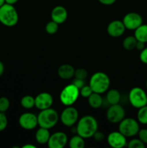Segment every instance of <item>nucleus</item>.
I'll return each instance as SVG.
<instances>
[{
	"instance_id": "9d476101",
	"label": "nucleus",
	"mask_w": 147,
	"mask_h": 148,
	"mask_svg": "<svg viewBox=\"0 0 147 148\" xmlns=\"http://www.w3.org/2000/svg\"><path fill=\"white\" fill-rule=\"evenodd\" d=\"M122 21L125 28L131 30H135L137 27L143 24L142 17L137 12L128 13L124 16Z\"/></svg>"
},
{
	"instance_id": "0eeeda50",
	"label": "nucleus",
	"mask_w": 147,
	"mask_h": 148,
	"mask_svg": "<svg viewBox=\"0 0 147 148\" xmlns=\"http://www.w3.org/2000/svg\"><path fill=\"white\" fill-rule=\"evenodd\" d=\"M128 99L131 106L138 109L146 105L147 94L141 88L135 87L130 90Z\"/></svg>"
},
{
	"instance_id": "c756f323",
	"label": "nucleus",
	"mask_w": 147,
	"mask_h": 148,
	"mask_svg": "<svg viewBox=\"0 0 147 148\" xmlns=\"http://www.w3.org/2000/svg\"><path fill=\"white\" fill-rule=\"evenodd\" d=\"M93 92L92 88L89 85H84L79 90V95L83 98H88V97Z\"/></svg>"
},
{
	"instance_id": "473e14b6",
	"label": "nucleus",
	"mask_w": 147,
	"mask_h": 148,
	"mask_svg": "<svg viewBox=\"0 0 147 148\" xmlns=\"http://www.w3.org/2000/svg\"><path fill=\"white\" fill-rule=\"evenodd\" d=\"M139 59L143 64H147V47H145L142 51H141Z\"/></svg>"
},
{
	"instance_id": "cd10ccee",
	"label": "nucleus",
	"mask_w": 147,
	"mask_h": 148,
	"mask_svg": "<svg viewBox=\"0 0 147 148\" xmlns=\"http://www.w3.org/2000/svg\"><path fill=\"white\" fill-rule=\"evenodd\" d=\"M10 106V100L6 97L0 98V112L5 113L9 109Z\"/></svg>"
},
{
	"instance_id": "72a5a7b5",
	"label": "nucleus",
	"mask_w": 147,
	"mask_h": 148,
	"mask_svg": "<svg viewBox=\"0 0 147 148\" xmlns=\"http://www.w3.org/2000/svg\"><path fill=\"white\" fill-rule=\"evenodd\" d=\"M72 84H73L74 85H75V86H76L79 90H80L82 87L85 85L84 80V79H77V78H75V79H74Z\"/></svg>"
},
{
	"instance_id": "6e6552de",
	"label": "nucleus",
	"mask_w": 147,
	"mask_h": 148,
	"mask_svg": "<svg viewBox=\"0 0 147 148\" xmlns=\"http://www.w3.org/2000/svg\"><path fill=\"white\" fill-rule=\"evenodd\" d=\"M60 119L62 124L66 127H73L79 119V113L74 107L67 106L62 111L60 116Z\"/></svg>"
},
{
	"instance_id": "37998d69",
	"label": "nucleus",
	"mask_w": 147,
	"mask_h": 148,
	"mask_svg": "<svg viewBox=\"0 0 147 148\" xmlns=\"http://www.w3.org/2000/svg\"><path fill=\"white\" fill-rule=\"evenodd\" d=\"M146 105H147V101H146Z\"/></svg>"
},
{
	"instance_id": "4c0bfd02",
	"label": "nucleus",
	"mask_w": 147,
	"mask_h": 148,
	"mask_svg": "<svg viewBox=\"0 0 147 148\" xmlns=\"http://www.w3.org/2000/svg\"><path fill=\"white\" fill-rule=\"evenodd\" d=\"M4 72V64L0 61V77L3 75Z\"/></svg>"
},
{
	"instance_id": "f257e3e1",
	"label": "nucleus",
	"mask_w": 147,
	"mask_h": 148,
	"mask_svg": "<svg viewBox=\"0 0 147 148\" xmlns=\"http://www.w3.org/2000/svg\"><path fill=\"white\" fill-rule=\"evenodd\" d=\"M76 130V134L84 139H89L98 130L97 121L92 116H84L79 120Z\"/></svg>"
},
{
	"instance_id": "1a4fd4ad",
	"label": "nucleus",
	"mask_w": 147,
	"mask_h": 148,
	"mask_svg": "<svg viewBox=\"0 0 147 148\" xmlns=\"http://www.w3.org/2000/svg\"><path fill=\"white\" fill-rule=\"evenodd\" d=\"M125 116V111L122 106L118 104L110 105L106 113L107 119L112 124H118Z\"/></svg>"
},
{
	"instance_id": "412c9836",
	"label": "nucleus",
	"mask_w": 147,
	"mask_h": 148,
	"mask_svg": "<svg viewBox=\"0 0 147 148\" xmlns=\"http://www.w3.org/2000/svg\"><path fill=\"white\" fill-rule=\"evenodd\" d=\"M88 103L93 108H99V107L102 106L103 103V99L101 96V94L92 92L88 97Z\"/></svg>"
},
{
	"instance_id": "79ce46f5",
	"label": "nucleus",
	"mask_w": 147,
	"mask_h": 148,
	"mask_svg": "<svg viewBox=\"0 0 147 148\" xmlns=\"http://www.w3.org/2000/svg\"><path fill=\"white\" fill-rule=\"evenodd\" d=\"M146 88H147V80H146Z\"/></svg>"
},
{
	"instance_id": "5701e85b",
	"label": "nucleus",
	"mask_w": 147,
	"mask_h": 148,
	"mask_svg": "<svg viewBox=\"0 0 147 148\" xmlns=\"http://www.w3.org/2000/svg\"><path fill=\"white\" fill-rule=\"evenodd\" d=\"M138 40L134 36H127L122 41V46L127 51H132L135 49Z\"/></svg>"
},
{
	"instance_id": "2eb2a0df",
	"label": "nucleus",
	"mask_w": 147,
	"mask_h": 148,
	"mask_svg": "<svg viewBox=\"0 0 147 148\" xmlns=\"http://www.w3.org/2000/svg\"><path fill=\"white\" fill-rule=\"evenodd\" d=\"M125 27L122 21L120 20H113L108 24L107 27L108 33L113 38H118L122 36L125 30Z\"/></svg>"
},
{
	"instance_id": "b1692460",
	"label": "nucleus",
	"mask_w": 147,
	"mask_h": 148,
	"mask_svg": "<svg viewBox=\"0 0 147 148\" xmlns=\"http://www.w3.org/2000/svg\"><path fill=\"white\" fill-rule=\"evenodd\" d=\"M137 121L141 124H147V105L138 108Z\"/></svg>"
},
{
	"instance_id": "20e7f679",
	"label": "nucleus",
	"mask_w": 147,
	"mask_h": 148,
	"mask_svg": "<svg viewBox=\"0 0 147 148\" xmlns=\"http://www.w3.org/2000/svg\"><path fill=\"white\" fill-rule=\"evenodd\" d=\"M59 119V116L56 110L51 108L41 110L37 115V122L40 127L51 129L56 125Z\"/></svg>"
},
{
	"instance_id": "dca6fc26",
	"label": "nucleus",
	"mask_w": 147,
	"mask_h": 148,
	"mask_svg": "<svg viewBox=\"0 0 147 148\" xmlns=\"http://www.w3.org/2000/svg\"><path fill=\"white\" fill-rule=\"evenodd\" d=\"M50 17L53 21L58 24H62L66 20L68 17V12L63 6H56L52 10Z\"/></svg>"
},
{
	"instance_id": "a19ab883",
	"label": "nucleus",
	"mask_w": 147,
	"mask_h": 148,
	"mask_svg": "<svg viewBox=\"0 0 147 148\" xmlns=\"http://www.w3.org/2000/svg\"><path fill=\"white\" fill-rule=\"evenodd\" d=\"M5 4V0H0V7Z\"/></svg>"
},
{
	"instance_id": "4be33fe9",
	"label": "nucleus",
	"mask_w": 147,
	"mask_h": 148,
	"mask_svg": "<svg viewBox=\"0 0 147 148\" xmlns=\"http://www.w3.org/2000/svg\"><path fill=\"white\" fill-rule=\"evenodd\" d=\"M69 144L71 148H83L85 145L84 138L79 134H76L70 139Z\"/></svg>"
},
{
	"instance_id": "bb28decb",
	"label": "nucleus",
	"mask_w": 147,
	"mask_h": 148,
	"mask_svg": "<svg viewBox=\"0 0 147 148\" xmlns=\"http://www.w3.org/2000/svg\"><path fill=\"white\" fill-rule=\"evenodd\" d=\"M145 146L146 145L139 138L132 139L128 143V147L129 148H144Z\"/></svg>"
},
{
	"instance_id": "423d86ee",
	"label": "nucleus",
	"mask_w": 147,
	"mask_h": 148,
	"mask_svg": "<svg viewBox=\"0 0 147 148\" xmlns=\"http://www.w3.org/2000/svg\"><path fill=\"white\" fill-rule=\"evenodd\" d=\"M79 96V90L73 84L65 87L60 94V101L62 104L66 106H72Z\"/></svg>"
},
{
	"instance_id": "a878e982",
	"label": "nucleus",
	"mask_w": 147,
	"mask_h": 148,
	"mask_svg": "<svg viewBox=\"0 0 147 148\" xmlns=\"http://www.w3.org/2000/svg\"><path fill=\"white\" fill-rule=\"evenodd\" d=\"M58 30H59V24L56 23V22L51 21L48 22L46 25V30L47 33L50 35H53L56 33H57Z\"/></svg>"
},
{
	"instance_id": "f8f14e48",
	"label": "nucleus",
	"mask_w": 147,
	"mask_h": 148,
	"mask_svg": "<svg viewBox=\"0 0 147 148\" xmlns=\"http://www.w3.org/2000/svg\"><path fill=\"white\" fill-rule=\"evenodd\" d=\"M68 143V137L64 132H58L50 134L47 145L49 148H63Z\"/></svg>"
},
{
	"instance_id": "7ed1b4c3",
	"label": "nucleus",
	"mask_w": 147,
	"mask_h": 148,
	"mask_svg": "<svg viewBox=\"0 0 147 148\" xmlns=\"http://www.w3.org/2000/svg\"><path fill=\"white\" fill-rule=\"evenodd\" d=\"M19 20V15L14 5L5 3L0 7V23L7 27H13Z\"/></svg>"
},
{
	"instance_id": "9b49d317",
	"label": "nucleus",
	"mask_w": 147,
	"mask_h": 148,
	"mask_svg": "<svg viewBox=\"0 0 147 148\" xmlns=\"http://www.w3.org/2000/svg\"><path fill=\"white\" fill-rule=\"evenodd\" d=\"M19 124L24 130H34L38 125L37 116L33 113H24L19 118Z\"/></svg>"
},
{
	"instance_id": "a211bd4d",
	"label": "nucleus",
	"mask_w": 147,
	"mask_h": 148,
	"mask_svg": "<svg viewBox=\"0 0 147 148\" xmlns=\"http://www.w3.org/2000/svg\"><path fill=\"white\" fill-rule=\"evenodd\" d=\"M50 136V134L48 129L40 127L35 133V140L37 143L40 145L47 144Z\"/></svg>"
},
{
	"instance_id": "7c9ffc66",
	"label": "nucleus",
	"mask_w": 147,
	"mask_h": 148,
	"mask_svg": "<svg viewBox=\"0 0 147 148\" xmlns=\"http://www.w3.org/2000/svg\"><path fill=\"white\" fill-rule=\"evenodd\" d=\"M8 124L7 116L3 112H0V132H2L7 128Z\"/></svg>"
},
{
	"instance_id": "4468645a",
	"label": "nucleus",
	"mask_w": 147,
	"mask_h": 148,
	"mask_svg": "<svg viewBox=\"0 0 147 148\" xmlns=\"http://www.w3.org/2000/svg\"><path fill=\"white\" fill-rule=\"evenodd\" d=\"M108 143L110 147L114 148H122L126 146V137L121 132H112L108 136Z\"/></svg>"
},
{
	"instance_id": "39448f33",
	"label": "nucleus",
	"mask_w": 147,
	"mask_h": 148,
	"mask_svg": "<svg viewBox=\"0 0 147 148\" xmlns=\"http://www.w3.org/2000/svg\"><path fill=\"white\" fill-rule=\"evenodd\" d=\"M139 130V123L133 118H124L119 123L118 131L126 137L137 135Z\"/></svg>"
},
{
	"instance_id": "aec40b11",
	"label": "nucleus",
	"mask_w": 147,
	"mask_h": 148,
	"mask_svg": "<svg viewBox=\"0 0 147 148\" xmlns=\"http://www.w3.org/2000/svg\"><path fill=\"white\" fill-rule=\"evenodd\" d=\"M121 95L120 92L116 89L110 90L106 95V100L107 102L110 105H115V104L119 103L120 101Z\"/></svg>"
},
{
	"instance_id": "2f4dec72",
	"label": "nucleus",
	"mask_w": 147,
	"mask_h": 148,
	"mask_svg": "<svg viewBox=\"0 0 147 148\" xmlns=\"http://www.w3.org/2000/svg\"><path fill=\"white\" fill-rule=\"evenodd\" d=\"M138 138L145 145H147V129H140L138 133Z\"/></svg>"
},
{
	"instance_id": "393cba45",
	"label": "nucleus",
	"mask_w": 147,
	"mask_h": 148,
	"mask_svg": "<svg viewBox=\"0 0 147 148\" xmlns=\"http://www.w3.org/2000/svg\"><path fill=\"white\" fill-rule=\"evenodd\" d=\"M20 103L25 109H31L35 106V98L32 95H24L21 99Z\"/></svg>"
},
{
	"instance_id": "f3484780",
	"label": "nucleus",
	"mask_w": 147,
	"mask_h": 148,
	"mask_svg": "<svg viewBox=\"0 0 147 148\" xmlns=\"http://www.w3.org/2000/svg\"><path fill=\"white\" fill-rule=\"evenodd\" d=\"M75 69L68 64L61 65L58 69V75L63 79H70L74 77Z\"/></svg>"
},
{
	"instance_id": "ea45409f",
	"label": "nucleus",
	"mask_w": 147,
	"mask_h": 148,
	"mask_svg": "<svg viewBox=\"0 0 147 148\" xmlns=\"http://www.w3.org/2000/svg\"><path fill=\"white\" fill-rule=\"evenodd\" d=\"M22 147H24V148H29V147H30V148H35V145H24Z\"/></svg>"
},
{
	"instance_id": "f704fd0d",
	"label": "nucleus",
	"mask_w": 147,
	"mask_h": 148,
	"mask_svg": "<svg viewBox=\"0 0 147 148\" xmlns=\"http://www.w3.org/2000/svg\"><path fill=\"white\" fill-rule=\"evenodd\" d=\"M94 137V139H95L96 141L100 142V141H102V140L105 139V134H104L102 132H99L97 130V131L94 134L93 137Z\"/></svg>"
},
{
	"instance_id": "ddd939ff",
	"label": "nucleus",
	"mask_w": 147,
	"mask_h": 148,
	"mask_svg": "<svg viewBox=\"0 0 147 148\" xmlns=\"http://www.w3.org/2000/svg\"><path fill=\"white\" fill-rule=\"evenodd\" d=\"M53 103V96L48 92H41L35 98V106L40 111L50 108Z\"/></svg>"
},
{
	"instance_id": "58836bf2",
	"label": "nucleus",
	"mask_w": 147,
	"mask_h": 148,
	"mask_svg": "<svg viewBox=\"0 0 147 148\" xmlns=\"http://www.w3.org/2000/svg\"><path fill=\"white\" fill-rule=\"evenodd\" d=\"M17 1H18V0H5V3L9 4H12V5H14Z\"/></svg>"
},
{
	"instance_id": "6ab92c4d",
	"label": "nucleus",
	"mask_w": 147,
	"mask_h": 148,
	"mask_svg": "<svg viewBox=\"0 0 147 148\" xmlns=\"http://www.w3.org/2000/svg\"><path fill=\"white\" fill-rule=\"evenodd\" d=\"M134 36L138 41L147 43V24H142L134 32Z\"/></svg>"
},
{
	"instance_id": "c9c22d12",
	"label": "nucleus",
	"mask_w": 147,
	"mask_h": 148,
	"mask_svg": "<svg viewBox=\"0 0 147 148\" xmlns=\"http://www.w3.org/2000/svg\"><path fill=\"white\" fill-rule=\"evenodd\" d=\"M98 1L104 5H112L116 1V0H98Z\"/></svg>"
},
{
	"instance_id": "c85d7f7f",
	"label": "nucleus",
	"mask_w": 147,
	"mask_h": 148,
	"mask_svg": "<svg viewBox=\"0 0 147 148\" xmlns=\"http://www.w3.org/2000/svg\"><path fill=\"white\" fill-rule=\"evenodd\" d=\"M88 76L87 71L83 68H79V69H75L74 73V77L77 78V79H84V80Z\"/></svg>"
},
{
	"instance_id": "e433bc0d",
	"label": "nucleus",
	"mask_w": 147,
	"mask_h": 148,
	"mask_svg": "<svg viewBox=\"0 0 147 148\" xmlns=\"http://www.w3.org/2000/svg\"><path fill=\"white\" fill-rule=\"evenodd\" d=\"M145 47H146L145 43H144V42H141V41H137L135 49H138V51H142Z\"/></svg>"
},
{
	"instance_id": "f03ea898",
	"label": "nucleus",
	"mask_w": 147,
	"mask_h": 148,
	"mask_svg": "<svg viewBox=\"0 0 147 148\" xmlns=\"http://www.w3.org/2000/svg\"><path fill=\"white\" fill-rule=\"evenodd\" d=\"M110 85V80L106 73L102 72H95L89 80V86L94 92L102 94L106 92Z\"/></svg>"
}]
</instances>
